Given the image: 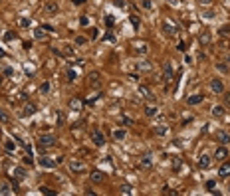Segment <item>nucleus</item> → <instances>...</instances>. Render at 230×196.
Here are the masks:
<instances>
[{
    "instance_id": "obj_1",
    "label": "nucleus",
    "mask_w": 230,
    "mask_h": 196,
    "mask_svg": "<svg viewBox=\"0 0 230 196\" xmlns=\"http://www.w3.org/2000/svg\"><path fill=\"white\" fill-rule=\"evenodd\" d=\"M89 137H91V141H93V145H95V147H103V145H105V135H103L99 129H91Z\"/></svg>"
},
{
    "instance_id": "obj_2",
    "label": "nucleus",
    "mask_w": 230,
    "mask_h": 196,
    "mask_svg": "<svg viewBox=\"0 0 230 196\" xmlns=\"http://www.w3.org/2000/svg\"><path fill=\"white\" fill-rule=\"evenodd\" d=\"M67 167H70V170H72V172L79 174V172H83V170H85V162H83V161H79V159H70Z\"/></svg>"
},
{
    "instance_id": "obj_3",
    "label": "nucleus",
    "mask_w": 230,
    "mask_h": 196,
    "mask_svg": "<svg viewBox=\"0 0 230 196\" xmlns=\"http://www.w3.org/2000/svg\"><path fill=\"white\" fill-rule=\"evenodd\" d=\"M161 28H163V32L167 34V36H175L177 34V26H175V24H173L171 20H163V24H161Z\"/></svg>"
},
{
    "instance_id": "obj_4",
    "label": "nucleus",
    "mask_w": 230,
    "mask_h": 196,
    "mask_svg": "<svg viewBox=\"0 0 230 196\" xmlns=\"http://www.w3.org/2000/svg\"><path fill=\"white\" fill-rule=\"evenodd\" d=\"M163 79H165V83L169 85L173 79H175V73H173V67H171V64L167 61V64L163 66Z\"/></svg>"
},
{
    "instance_id": "obj_5",
    "label": "nucleus",
    "mask_w": 230,
    "mask_h": 196,
    "mask_svg": "<svg viewBox=\"0 0 230 196\" xmlns=\"http://www.w3.org/2000/svg\"><path fill=\"white\" fill-rule=\"evenodd\" d=\"M210 91L212 93H224V83H222L218 77H214L210 81Z\"/></svg>"
},
{
    "instance_id": "obj_6",
    "label": "nucleus",
    "mask_w": 230,
    "mask_h": 196,
    "mask_svg": "<svg viewBox=\"0 0 230 196\" xmlns=\"http://www.w3.org/2000/svg\"><path fill=\"white\" fill-rule=\"evenodd\" d=\"M38 143H40V147H54V145H56V137L54 135H42Z\"/></svg>"
},
{
    "instance_id": "obj_7",
    "label": "nucleus",
    "mask_w": 230,
    "mask_h": 196,
    "mask_svg": "<svg viewBox=\"0 0 230 196\" xmlns=\"http://www.w3.org/2000/svg\"><path fill=\"white\" fill-rule=\"evenodd\" d=\"M83 105H85V103H83L82 99H78V97H72V99H70V109H72V111H82Z\"/></svg>"
},
{
    "instance_id": "obj_8",
    "label": "nucleus",
    "mask_w": 230,
    "mask_h": 196,
    "mask_svg": "<svg viewBox=\"0 0 230 196\" xmlns=\"http://www.w3.org/2000/svg\"><path fill=\"white\" fill-rule=\"evenodd\" d=\"M88 81H89V85L93 87V89H99V85H101V79H99V75H97L95 72H91V73H89Z\"/></svg>"
},
{
    "instance_id": "obj_9",
    "label": "nucleus",
    "mask_w": 230,
    "mask_h": 196,
    "mask_svg": "<svg viewBox=\"0 0 230 196\" xmlns=\"http://www.w3.org/2000/svg\"><path fill=\"white\" fill-rule=\"evenodd\" d=\"M34 113H36V105L34 103H26L24 109L20 111V117H30V115H34Z\"/></svg>"
},
{
    "instance_id": "obj_10",
    "label": "nucleus",
    "mask_w": 230,
    "mask_h": 196,
    "mask_svg": "<svg viewBox=\"0 0 230 196\" xmlns=\"http://www.w3.org/2000/svg\"><path fill=\"white\" fill-rule=\"evenodd\" d=\"M89 178H91V182L99 184V182H103V180H105V174L101 172V170H93V172L89 174Z\"/></svg>"
},
{
    "instance_id": "obj_11",
    "label": "nucleus",
    "mask_w": 230,
    "mask_h": 196,
    "mask_svg": "<svg viewBox=\"0 0 230 196\" xmlns=\"http://www.w3.org/2000/svg\"><path fill=\"white\" fill-rule=\"evenodd\" d=\"M139 95H141L143 99H149V101H153V99H155V95L151 93V89H149V87H145V85H141V87H139Z\"/></svg>"
},
{
    "instance_id": "obj_12",
    "label": "nucleus",
    "mask_w": 230,
    "mask_h": 196,
    "mask_svg": "<svg viewBox=\"0 0 230 196\" xmlns=\"http://www.w3.org/2000/svg\"><path fill=\"white\" fill-rule=\"evenodd\" d=\"M216 141H218L220 145H228L230 143V135L226 131H218V133H216Z\"/></svg>"
},
{
    "instance_id": "obj_13",
    "label": "nucleus",
    "mask_w": 230,
    "mask_h": 196,
    "mask_svg": "<svg viewBox=\"0 0 230 196\" xmlns=\"http://www.w3.org/2000/svg\"><path fill=\"white\" fill-rule=\"evenodd\" d=\"M226 156H228V149L226 147H218V149H216V153H214V159L216 161H224Z\"/></svg>"
},
{
    "instance_id": "obj_14",
    "label": "nucleus",
    "mask_w": 230,
    "mask_h": 196,
    "mask_svg": "<svg viewBox=\"0 0 230 196\" xmlns=\"http://www.w3.org/2000/svg\"><path fill=\"white\" fill-rule=\"evenodd\" d=\"M218 176H220V178H226V176H230V161H226V162L220 167V170H218Z\"/></svg>"
},
{
    "instance_id": "obj_15",
    "label": "nucleus",
    "mask_w": 230,
    "mask_h": 196,
    "mask_svg": "<svg viewBox=\"0 0 230 196\" xmlns=\"http://www.w3.org/2000/svg\"><path fill=\"white\" fill-rule=\"evenodd\" d=\"M210 162H212V159H210L208 155H201V159H198V167H201V168H208Z\"/></svg>"
},
{
    "instance_id": "obj_16",
    "label": "nucleus",
    "mask_w": 230,
    "mask_h": 196,
    "mask_svg": "<svg viewBox=\"0 0 230 196\" xmlns=\"http://www.w3.org/2000/svg\"><path fill=\"white\" fill-rule=\"evenodd\" d=\"M198 42H201L202 46H208V44H210V32H208V30H202V32H201Z\"/></svg>"
},
{
    "instance_id": "obj_17",
    "label": "nucleus",
    "mask_w": 230,
    "mask_h": 196,
    "mask_svg": "<svg viewBox=\"0 0 230 196\" xmlns=\"http://www.w3.org/2000/svg\"><path fill=\"white\" fill-rule=\"evenodd\" d=\"M40 164H42V167H46V168H54L56 167V161L48 159V156H40Z\"/></svg>"
},
{
    "instance_id": "obj_18",
    "label": "nucleus",
    "mask_w": 230,
    "mask_h": 196,
    "mask_svg": "<svg viewBox=\"0 0 230 196\" xmlns=\"http://www.w3.org/2000/svg\"><path fill=\"white\" fill-rule=\"evenodd\" d=\"M151 164H153L151 155H143V156H141V167H143V168H151Z\"/></svg>"
},
{
    "instance_id": "obj_19",
    "label": "nucleus",
    "mask_w": 230,
    "mask_h": 196,
    "mask_svg": "<svg viewBox=\"0 0 230 196\" xmlns=\"http://www.w3.org/2000/svg\"><path fill=\"white\" fill-rule=\"evenodd\" d=\"M44 10H46V14H50V16H54V14H56V12H58V4H56V2H48Z\"/></svg>"
},
{
    "instance_id": "obj_20",
    "label": "nucleus",
    "mask_w": 230,
    "mask_h": 196,
    "mask_svg": "<svg viewBox=\"0 0 230 196\" xmlns=\"http://www.w3.org/2000/svg\"><path fill=\"white\" fill-rule=\"evenodd\" d=\"M125 137H127V131H125V129H117V131H113V139H115V141H123Z\"/></svg>"
},
{
    "instance_id": "obj_21",
    "label": "nucleus",
    "mask_w": 230,
    "mask_h": 196,
    "mask_svg": "<svg viewBox=\"0 0 230 196\" xmlns=\"http://www.w3.org/2000/svg\"><path fill=\"white\" fill-rule=\"evenodd\" d=\"M202 95H190L189 99H186V103H189V105H198V103H202Z\"/></svg>"
},
{
    "instance_id": "obj_22",
    "label": "nucleus",
    "mask_w": 230,
    "mask_h": 196,
    "mask_svg": "<svg viewBox=\"0 0 230 196\" xmlns=\"http://www.w3.org/2000/svg\"><path fill=\"white\" fill-rule=\"evenodd\" d=\"M143 111H145V115H147V117L157 115V107H155V105H145V109H143Z\"/></svg>"
},
{
    "instance_id": "obj_23",
    "label": "nucleus",
    "mask_w": 230,
    "mask_h": 196,
    "mask_svg": "<svg viewBox=\"0 0 230 196\" xmlns=\"http://www.w3.org/2000/svg\"><path fill=\"white\" fill-rule=\"evenodd\" d=\"M34 38H36V40H44V38H46V30L44 28H36L34 30Z\"/></svg>"
},
{
    "instance_id": "obj_24",
    "label": "nucleus",
    "mask_w": 230,
    "mask_h": 196,
    "mask_svg": "<svg viewBox=\"0 0 230 196\" xmlns=\"http://www.w3.org/2000/svg\"><path fill=\"white\" fill-rule=\"evenodd\" d=\"M24 176H26V170L24 168H16L14 170V178L16 180H24Z\"/></svg>"
},
{
    "instance_id": "obj_25",
    "label": "nucleus",
    "mask_w": 230,
    "mask_h": 196,
    "mask_svg": "<svg viewBox=\"0 0 230 196\" xmlns=\"http://www.w3.org/2000/svg\"><path fill=\"white\" fill-rule=\"evenodd\" d=\"M212 115H214V117H222V115H224V107H222V105H216L214 109H212Z\"/></svg>"
},
{
    "instance_id": "obj_26",
    "label": "nucleus",
    "mask_w": 230,
    "mask_h": 196,
    "mask_svg": "<svg viewBox=\"0 0 230 196\" xmlns=\"http://www.w3.org/2000/svg\"><path fill=\"white\" fill-rule=\"evenodd\" d=\"M10 186H8V182H0V194H10Z\"/></svg>"
},
{
    "instance_id": "obj_27",
    "label": "nucleus",
    "mask_w": 230,
    "mask_h": 196,
    "mask_svg": "<svg viewBox=\"0 0 230 196\" xmlns=\"http://www.w3.org/2000/svg\"><path fill=\"white\" fill-rule=\"evenodd\" d=\"M167 131H169V129H167L165 125H159V127H155V133H157V135H167Z\"/></svg>"
},
{
    "instance_id": "obj_28",
    "label": "nucleus",
    "mask_w": 230,
    "mask_h": 196,
    "mask_svg": "<svg viewBox=\"0 0 230 196\" xmlns=\"http://www.w3.org/2000/svg\"><path fill=\"white\" fill-rule=\"evenodd\" d=\"M218 34L224 38V36H230V26H222L220 30H218Z\"/></svg>"
},
{
    "instance_id": "obj_29",
    "label": "nucleus",
    "mask_w": 230,
    "mask_h": 196,
    "mask_svg": "<svg viewBox=\"0 0 230 196\" xmlns=\"http://www.w3.org/2000/svg\"><path fill=\"white\" fill-rule=\"evenodd\" d=\"M183 167V161L181 159H173V170H179Z\"/></svg>"
},
{
    "instance_id": "obj_30",
    "label": "nucleus",
    "mask_w": 230,
    "mask_h": 196,
    "mask_svg": "<svg viewBox=\"0 0 230 196\" xmlns=\"http://www.w3.org/2000/svg\"><path fill=\"white\" fill-rule=\"evenodd\" d=\"M40 93H50V83L48 81H44V83L40 85Z\"/></svg>"
},
{
    "instance_id": "obj_31",
    "label": "nucleus",
    "mask_w": 230,
    "mask_h": 196,
    "mask_svg": "<svg viewBox=\"0 0 230 196\" xmlns=\"http://www.w3.org/2000/svg\"><path fill=\"white\" fill-rule=\"evenodd\" d=\"M139 69H141V72H149V69H151V64H149V61H147V64H145V61H141Z\"/></svg>"
},
{
    "instance_id": "obj_32",
    "label": "nucleus",
    "mask_w": 230,
    "mask_h": 196,
    "mask_svg": "<svg viewBox=\"0 0 230 196\" xmlns=\"http://www.w3.org/2000/svg\"><path fill=\"white\" fill-rule=\"evenodd\" d=\"M121 192H123V194H131V192H133V188L129 186V184H123V186H121Z\"/></svg>"
},
{
    "instance_id": "obj_33",
    "label": "nucleus",
    "mask_w": 230,
    "mask_h": 196,
    "mask_svg": "<svg viewBox=\"0 0 230 196\" xmlns=\"http://www.w3.org/2000/svg\"><path fill=\"white\" fill-rule=\"evenodd\" d=\"M113 4L117 6V8H125V6H127L125 0H113Z\"/></svg>"
},
{
    "instance_id": "obj_34",
    "label": "nucleus",
    "mask_w": 230,
    "mask_h": 196,
    "mask_svg": "<svg viewBox=\"0 0 230 196\" xmlns=\"http://www.w3.org/2000/svg\"><path fill=\"white\" fill-rule=\"evenodd\" d=\"M129 22L133 24V28H139V18L137 16H131V18H129Z\"/></svg>"
},
{
    "instance_id": "obj_35",
    "label": "nucleus",
    "mask_w": 230,
    "mask_h": 196,
    "mask_svg": "<svg viewBox=\"0 0 230 196\" xmlns=\"http://www.w3.org/2000/svg\"><path fill=\"white\" fill-rule=\"evenodd\" d=\"M14 149H16V145H14V143H12V141H6V151H10V153H12Z\"/></svg>"
},
{
    "instance_id": "obj_36",
    "label": "nucleus",
    "mask_w": 230,
    "mask_h": 196,
    "mask_svg": "<svg viewBox=\"0 0 230 196\" xmlns=\"http://www.w3.org/2000/svg\"><path fill=\"white\" fill-rule=\"evenodd\" d=\"M14 38H16V34H14V32H6L4 40H6V42H10V40H14Z\"/></svg>"
},
{
    "instance_id": "obj_37",
    "label": "nucleus",
    "mask_w": 230,
    "mask_h": 196,
    "mask_svg": "<svg viewBox=\"0 0 230 196\" xmlns=\"http://www.w3.org/2000/svg\"><path fill=\"white\" fill-rule=\"evenodd\" d=\"M177 50H179V52H186V44L185 42H179L177 44Z\"/></svg>"
},
{
    "instance_id": "obj_38",
    "label": "nucleus",
    "mask_w": 230,
    "mask_h": 196,
    "mask_svg": "<svg viewBox=\"0 0 230 196\" xmlns=\"http://www.w3.org/2000/svg\"><path fill=\"white\" fill-rule=\"evenodd\" d=\"M42 192H44V194H56V190H52V188H48V186H42Z\"/></svg>"
},
{
    "instance_id": "obj_39",
    "label": "nucleus",
    "mask_w": 230,
    "mask_h": 196,
    "mask_svg": "<svg viewBox=\"0 0 230 196\" xmlns=\"http://www.w3.org/2000/svg\"><path fill=\"white\" fill-rule=\"evenodd\" d=\"M79 24H82V26H88V24H89V18H88V16H82V18H79Z\"/></svg>"
},
{
    "instance_id": "obj_40",
    "label": "nucleus",
    "mask_w": 230,
    "mask_h": 196,
    "mask_svg": "<svg viewBox=\"0 0 230 196\" xmlns=\"http://www.w3.org/2000/svg\"><path fill=\"white\" fill-rule=\"evenodd\" d=\"M76 77H78V75H76V72H73V69H70V72H67V79H70V81H73Z\"/></svg>"
},
{
    "instance_id": "obj_41",
    "label": "nucleus",
    "mask_w": 230,
    "mask_h": 196,
    "mask_svg": "<svg viewBox=\"0 0 230 196\" xmlns=\"http://www.w3.org/2000/svg\"><path fill=\"white\" fill-rule=\"evenodd\" d=\"M137 52H139V54H145V52H147L145 44H137Z\"/></svg>"
},
{
    "instance_id": "obj_42",
    "label": "nucleus",
    "mask_w": 230,
    "mask_h": 196,
    "mask_svg": "<svg viewBox=\"0 0 230 196\" xmlns=\"http://www.w3.org/2000/svg\"><path fill=\"white\" fill-rule=\"evenodd\" d=\"M85 42H88V40H85L83 36H78V38H76V44H78V46H82V44H85Z\"/></svg>"
},
{
    "instance_id": "obj_43",
    "label": "nucleus",
    "mask_w": 230,
    "mask_h": 196,
    "mask_svg": "<svg viewBox=\"0 0 230 196\" xmlns=\"http://www.w3.org/2000/svg\"><path fill=\"white\" fill-rule=\"evenodd\" d=\"M105 24H107V26L111 28V26H113V24H115V20H113V18H111V16H107V18H105Z\"/></svg>"
},
{
    "instance_id": "obj_44",
    "label": "nucleus",
    "mask_w": 230,
    "mask_h": 196,
    "mask_svg": "<svg viewBox=\"0 0 230 196\" xmlns=\"http://www.w3.org/2000/svg\"><path fill=\"white\" fill-rule=\"evenodd\" d=\"M20 26L28 28V26H30V20H28V18H22V20H20Z\"/></svg>"
},
{
    "instance_id": "obj_45",
    "label": "nucleus",
    "mask_w": 230,
    "mask_h": 196,
    "mask_svg": "<svg viewBox=\"0 0 230 196\" xmlns=\"http://www.w3.org/2000/svg\"><path fill=\"white\" fill-rule=\"evenodd\" d=\"M105 40H109V42H115V36L111 34V32H107V34H105Z\"/></svg>"
},
{
    "instance_id": "obj_46",
    "label": "nucleus",
    "mask_w": 230,
    "mask_h": 196,
    "mask_svg": "<svg viewBox=\"0 0 230 196\" xmlns=\"http://www.w3.org/2000/svg\"><path fill=\"white\" fill-rule=\"evenodd\" d=\"M214 186H216V182H214V180H208V182H206V188H208V190H212Z\"/></svg>"
},
{
    "instance_id": "obj_47",
    "label": "nucleus",
    "mask_w": 230,
    "mask_h": 196,
    "mask_svg": "<svg viewBox=\"0 0 230 196\" xmlns=\"http://www.w3.org/2000/svg\"><path fill=\"white\" fill-rule=\"evenodd\" d=\"M151 6H153V4H151V0H143V8H147V10H149Z\"/></svg>"
},
{
    "instance_id": "obj_48",
    "label": "nucleus",
    "mask_w": 230,
    "mask_h": 196,
    "mask_svg": "<svg viewBox=\"0 0 230 196\" xmlns=\"http://www.w3.org/2000/svg\"><path fill=\"white\" fill-rule=\"evenodd\" d=\"M0 121H8V115H6L2 109H0Z\"/></svg>"
},
{
    "instance_id": "obj_49",
    "label": "nucleus",
    "mask_w": 230,
    "mask_h": 196,
    "mask_svg": "<svg viewBox=\"0 0 230 196\" xmlns=\"http://www.w3.org/2000/svg\"><path fill=\"white\" fill-rule=\"evenodd\" d=\"M58 125H64V113H60V115H58Z\"/></svg>"
},
{
    "instance_id": "obj_50",
    "label": "nucleus",
    "mask_w": 230,
    "mask_h": 196,
    "mask_svg": "<svg viewBox=\"0 0 230 196\" xmlns=\"http://www.w3.org/2000/svg\"><path fill=\"white\" fill-rule=\"evenodd\" d=\"M163 192H165V194H173V196H175V194H177L175 190H169V188H163Z\"/></svg>"
},
{
    "instance_id": "obj_51",
    "label": "nucleus",
    "mask_w": 230,
    "mask_h": 196,
    "mask_svg": "<svg viewBox=\"0 0 230 196\" xmlns=\"http://www.w3.org/2000/svg\"><path fill=\"white\" fill-rule=\"evenodd\" d=\"M42 28H44V30H46V32H52V30H54L52 26H48V24H44V26H42Z\"/></svg>"
},
{
    "instance_id": "obj_52",
    "label": "nucleus",
    "mask_w": 230,
    "mask_h": 196,
    "mask_svg": "<svg viewBox=\"0 0 230 196\" xmlns=\"http://www.w3.org/2000/svg\"><path fill=\"white\" fill-rule=\"evenodd\" d=\"M73 4H78V6L79 4H85V0H73Z\"/></svg>"
},
{
    "instance_id": "obj_53",
    "label": "nucleus",
    "mask_w": 230,
    "mask_h": 196,
    "mask_svg": "<svg viewBox=\"0 0 230 196\" xmlns=\"http://www.w3.org/2000/svg\"><path fill=\"white\" fill-rule=\"evenodd\" d=\"M198 2H201V4H210L212 0H198Z\"/></svg>"
},
{
    "instance_id": "obj_54",
    "label": "nucleus",
    "mask_w": 230,
    "mask_h": 196,
    "mask_svg": "<svg viewBox=\"0 0 230 196\" xmlns=\"http://www.w3.org/2000/svg\"><path fill=\"white\" fill-rule=\"evenodd\" d=\"M0 83H2V79H0Z\"/></svg>"
}]
</instances>
